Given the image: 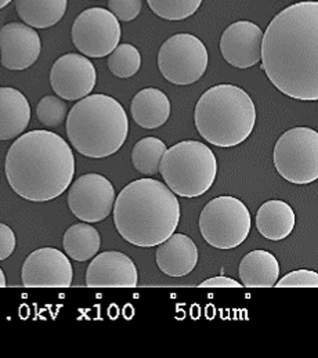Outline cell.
<instances>
[{
	"instance_id": "obj_1",
	"label": "cell",
	"mask_w": 318,
	"mask_h": 358,
	"mask_svg": "<svg viewBox=\"0 0 318 358\" xmlns=\"http://www.w3.org/2000/svg\"><path fill=\"white\" fill-rule=\"evenodd\" d=\"M261 69L285 96L318 100V3H295L280 11L261 39Z\"/></svg>"
},
{
	"instance_id": "obj_2",
	"label": "cell",
	"mask_w": 318,
	"mask_h": 358,
	"mask_svg": "<svg viewBox=\"0 0 318 358\" xmlns=\"http://www.w3.org/2000/svg\"><path fill=\"white\" fill-rule=\"evenodd\" d=\"M4 169L17 195L31 202H48L69 188L75 175V157L62 136L32 130L11 144Z\"/></svg>"
},
{
	"instance_id": "obj_3",
	"label": "cell",
	"mask_w": 318,
	"mask_h": 358,
	"mask_svg": "<svg viewBox=\"0 0 318 358\" xmlns=\"http://www.w3.org/2000/svg\"><path fill=\"white\" fill-rule=\"evenodd\" d=\"M114 223L129 243L140 248L157 246L169 238L180 222L176 194L159 180H134L114 202Z\"/></svg>"
},
{
	"instance_id": "obj_4",
	"label": "cell",
	"mask_w": 318,
	"mask_h": 358,
	"mask_svg": "<svg viewBox=\"0 0 318 358\" xmlns=\"http://www.w3.org/2000/svg\"><path fill=\"white\" fill-rule=\"evenodd\" d=\"M66 134L80 155L94 159L107 158L118 152L127 141V111L111 96L89 94L69 111Z\"/></svg>"
},
{
	"instance_id": "obj_5",
	"label": "cell",
	"mask_w": 318,
	"mask_h": 358,
	"mask_svg": "<svg viewBox=\"0 0 318 358\" xmlns=\"http://www.w3.org/2000/svg\"><path fill=\"white\" fill-rule=\"evenodd\" d=\"M194 122L201 137L209 144L222 148L240 145L254 131V100L236 85L213 86L198 100Z\"/></svg>"
},
{
	"instance_id": "obj_6",
	"label": "cell",
	"mask_w": 318,
	"mask_h": 358,
	"mask_svg": "<svg viewBox=\"0 0 318 358\" xmlns=\"http://www.w3.org/2000/svg\"><path fill=\"white\" fill-rule=\"evenodd\" d=\"M159 172L173 194L196 198L213 185L217 178V159L206 144L186 140L165 151Z\"/></svg>"
},
{
	"instance_id": "obj_7",
	"label": "cell",
	"mask_w": 318,
	"mask_h": 358,
	"mask_svg": "<svg viewBox=\"0 0 318 358\" xmlns=\"http://www.w3.org/2000/svg\"><path fill=\"white\" fill-rule=\"evenodd\" d=\"M252 229V217L247 205L230 195L209 201L199 215L202 238L213 248L233 249L244 243Z\"/></svg>"
},
{
	"instance_id": "obj_8",
	"label": "cell",
	"mask_w": 318,
	"mask_h": 358,
	"mask_svg": "<svg viewBox=\"0 0 318 358\" xmlns=\"http://www.w3.org/2000/svg\"><path fill=\"white\" fill-rule=\"evenodd\" d=\"M273 161L281 178L294 184L318 179V133L312 127H294L277 141Z\"/></svg>"
},
{
	"instance_id": "obj_9",
	"label": "cell",
	"mask_w": 318,
	"mask_h": 358,
	"mask_svg": "<svg viewBox=\"0 0 318 358\" xmlns=\"http://www.w3.org/2000/svg\"><path fill=\"white\" fill-rule=\"evenodd\" d=\"M209 62L208 49L192 34H176L159 49L158 68L162 76L178 86H187L199 80Z\"/></svg>"
},
{
	"instance_id": "obj_10",
	"label": "cell",
	"mask_w": 318,
	"mask_h": 358,
	"mask_svg": "<svg viewBox=\"0 0 318 358\" xmlns=\"http://www.w3.org/2000/svg\"><path fill=\"white\" fill-rule=\"evenodd\" d=\"M71 34L75 48L83 56L103 59L120 45L122 28L110 10L92 7L76 17Z\"/></svg>"
},
{
	"instance_id": "obj_11",
	"label": "cell",
	"mask_w": 318,
	"mask_h": 358,
	"mask_svg": "<svg viewBox=\"0 0 318 358\" xmlns=\"http://www.w3.org/2000/svg\"><path fill=\"white\" fill-rule=\"evenodd\" d=\"M115 198V188L110 180L99 173H87L71 185L68 206L79 220L99 223L111 215Z\"/></svg>"
},
{
	"instance_id": "obj_12",
	"label": "cell",
	"mask_w": 318,
	"mask_h": 358,
	"mask_svg": "<svg viewBox=\"0 0 318 358\" xmlns=\"http://www.w3.org/2000/svg\"><path fill=\"white\" fill-rule=\"evenodd\" d=\"M21 277L25 288H69L73 268L62 250L41 248L25 259Z\"/></svg>"
},
{
	"instance_id": "obj_13",
	"label": "cell",
	"mask_w": 318,
	"mask_h": 358,
	"mask_svg": "<svg viewBox=\"0 0 318 358\" xmlns=\"http://www.w3.org/2000/svg\"><path fill=\"white\" fill-rule=\"evenodd\" d=\"M96 82V66L83 55H64L53 64L50 71V85L55 93L68 101L80 100L89 96L94 89Z\"/></svg>"
},
{
	"instance_id": "obj_14",
	"label": "cell",
	"mask_w": 318,
	"mask_h": 358,
	"mask_svg": "<svg viewBox=\"0 0 318 358\" xmlns=\"http://www.w3.org/2000/svg\"><path fill=\"white\" fill-rule=\"evenodd\" d=\"M39 34L22 22H10L0 29V64L10 71H24L41 56Z\"/></svg>"
},
{
	"instance_id": "obj_15",
	"label": "cell",
	"mask_w": 318,
	"mask_h": 358,
	"mask_svg": "<svg viewBox=\"0 0 318 358\" xmlns=\"http://www.w3.org/2000/svg\"><path fill=\"white\" fill-rule=\"evenodd\" d=\"M137 282L136 264L127 255L117 250L96 255L86 271L89 288H136Z\"/></svg>"
},
{
	"instance_id": "obj_16",
	"label": "cell",
	"mask_w": 318,
	"mask_h": 358,
	"mask_svg": "<svg viewBox=\"0 0 318 358\" xmlns=\"http://www.w3.org/2000/svg\"><path fill=\"white\" fill-rule=\"evenodd\" d=\"M263 32L251 21H237L222 35L220 52L231 66L247 69L260 61Z\"/></svg>"
},
{
	"instance_id": "obj_17",
	"label": "cell",
	"mask_w": 318,
	"mask_h": 358,
	"mask_svg": "<svg viewBox=\"0 0 318 358\" xmlns=\"http://www.w3.org/2000/svg\"><path fill=\"white\" fill-rule=\"evenodd\" d=\"M157 246V264L169 277H185L198 264V248L186 234L173 233Z\"/></svg>"
},
{
	"instance_id": "obj_18",
	"label": "cell",
	"mask_w": 318,
	"mask_h": 358,
	"mask_svg": "<svg viewBox=\"0 0 318 358\" xmlns=\"http://www.w3.org/2000/svg\"><path fill=\"white\" fill-rule=\"evenodd\" d=\"M31 120L27 97L14 87H0V140L21 136Z\"/></svg>"
},
{
	"instance_id": "obj_19",
	"label": "cell",
	"mask_w": 318,
	"mask_h": 358,
	"mask_svg": "<svg viewBox=\"0 0 318 358\" xmlns=\"http://www.w3.org/2000/svg\"><path fill=\"white\" fill-rule=\"evenodd\" d=\"M296 216L289 203L281 199L264 202L256 213L257 231L270 241H282L295 230Z\"/></svg>"
},
{
	"instance_id": "obj_20",
	"label": "cell",
	"mask_w": 318,
	"mask_h": 358,
	"mask_svg": "<svg viewBox=\"0 0 318 358\" xmlns=\"http://www.w3.org/2000/svg\"><path fill=\"white\" fill-rule=\"evenodd\" d=\"M130 113L138 126L144 129H157L169 120L171 101L162 90L145 87L133 97Z\"/></svg>"
},
{
	"instance_id": "obj_21",
	"label": "cell",
	"mask_w": 318,
	"mask_h": 358,
	"mask_svg": "<svg viewBox=\"0 0 318 358\" xmlns=\"http://www.w3.org/2000/svg\"><path fill=\"white\" fill-rule=\"evenodd\" d=\"M238 274L245 288H274L280 277V264L273 253L252 250L243 257Z\"/></svg>"
},
{
	"instance_id": "obj_22",
	"label": "cell",
	"mask_w": 318,
	"mask_h": 358,
	"mask_svg": "<svg viewBox=\"0 0 318 358\" xmlns=\"http://www.w3.org/2000/svg\"><path fill=\"white\" fill-rule=\"evenodd\" d=\"M20 18L29 27L45 29L55 27L63 18L68 0H17Z\"/></svg>"
},
{
	"instance_id": "obj_23",
	"label": "cell",
	"mask_w": 318,
	"mask_h": 358,
	"mask_svg": "<svg viewBox=\"0 0 318 358\" xmlns=\"http://www.w3.org/2000/svg\"><path fill=\"white\" fill-rule=\"evenodd\" d=\"M63 246L71 259L76 262L90 260L100 250V233L89 223H76L65 231Z\"/></svg>"
},
{
	"instance_id": "obj_24",
	"label": "cell",
	"mask_w": 318,
	"mask_h": 358,
	"mask_svg": "<svg viewBox=\"0 0 318 358\" xmlns=\"http://www.w3.org/2000/svg\"><path fill=\"white\" fill-rule=\"evenodd\" d=\"M166 150V144L161 138L144 137L133 147L131 164L141 175L154 176L159 172V162Z\"/></svg>"
},
{
	"instance_id": "obj_25",
	"label": "cell",
	"mask_w": 318,
	"mask_h": 358,
	"mask_svg": "<svg viewBox=\"0 0 318 358\" xmlns=\"http://www.w3.org/2000/svg\"><path fill=\"white\" fill-rule=\"evenodd\" d=\"M141 66V56L137 48L133 45L124 43L118 45L108 57L110 71L121 79L134 76Z\"/></svg>"
},
{
	"instance_id": "obj_26",
	"label": "cell",
	"mask_w": 318,
	"mask_h": 358,
	"mask_svg": "<svg viewBox=\"0 0 318 358\" xmlns=\"http://www.w3.org/2000/svg\"><path fill=\"white\" fill-rule=\"evenodd\" d=\"M150 8L168 21H182L196 13L202 0H147Z\"/></svg>"
},
{
	"instance_id": "obj_27",
	"label": "cell",
	"mask_w": 318,
	"mask_h": 358,
	"mask_svg": "<svg viewBox=\"0 0 318 358\" xmlns=\"http://www.w3.org/2000/svg\"><path fill=\"white\" fill-rule=\"evenodd\" d=\"M68 114V107L63 99L57 96H45L38 107L36 117L46 127H59Z\"/></svg>"
},
{
	"instance_id": "obj_28",
	"label": "cell",
	"mask_w": 318,
	"mask_h": 358,
	"mask_svg": "<svg viewBox=\"0 0 318 358\" xmlns=\"http://www.w3.org/2000/svg\"><path fill=\"white\" fill-rule=\"evenodd\" d=\"M277 288H318L317 271L296 270L275 282Z\"/></svg>"
},
{
	"instance_id": "obj_29",
	"label": "cell",
	"mask_w": 318,
	"mask_h": 358,
	"mask_svg": "<svg viewBox=\"0 0 318 358\" xmlns=\"http://www.w3.org/2000/svg\"><path fill=\"white\" fill-rule=\"evenodd\" d=\"M108 8L118 21L129 22L138 17L141 11V0H108Z\"/></svg>"
},
{
	"instance_id": "obj_30",
	"label": "cell",
	"mask_w": 318,
	"mask_h": 358,
	"mask_svg": "<svg viewBox=\"0 0 318 358\" xmlns=\"http://www.w3.org/2000/svg\"><path fill=\"white\" fill-rule=\"evenodd\" d=\"M15 234L4 223H0V262L10 257L15 249Z\"/></svg>"
},
{
	"instance_id": "obj_31",
	"label": "cell",
	"mask_w": 318,
	"mask_h": 358,
	"mask_svg": "<svg viewBox=\"0 0 318 358\" xmlns=\"http://www.w3.org/2000/svg\"><path fill=\"white\" fill-rule=\"evenodd\" d=\"M199 288H243L241 282L224 277V275H219V277H212L203 282L199 284Z\"/></svg>"
},
{
	"instance_id": "obj_32",
	"label": "cell",
	"mask_w": 318,
	"mask_h": 358,
	"mask_svg": "<svg viewBox=\"0 0 318 358\" xmlns=\"http://www.w3.org/2000/svg\"><path fill=\"white\" fill-rule=\"evenodd\" d=\"M7 282H6V275L3 273V270L0 268V288H6Z\"/></svg>"
},
{
	"instance_id": "obj_33",
	"label": "cell",
	"mask_w": 318,
	"mask_h": 358,
	"mask_svg": "<svg viewBox=\"0 0 318 358\" xmlns=\"http://www.w3.org/2000/svg\"><path fill=\"white\" fill-rule=\"evenodd\" d=\"M13 0H0V10L4 8L7 4H10Z\"/></svg>"
}]
</instances>
